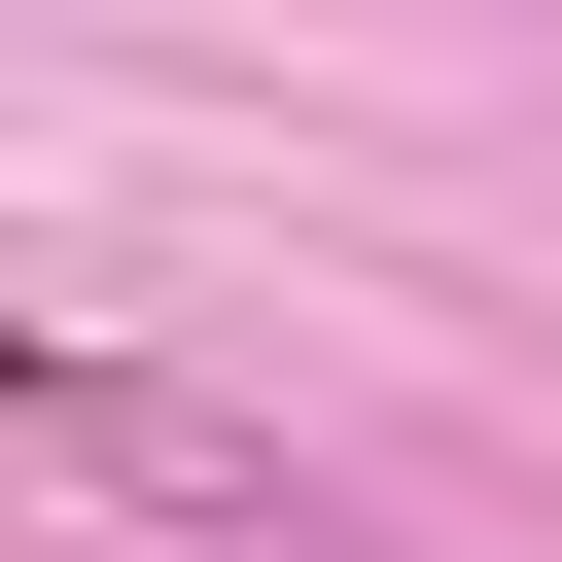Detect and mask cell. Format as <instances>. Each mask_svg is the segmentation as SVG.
I'll return each instance as SVG.
<instances>
[{"label": "cell", "mask_w": 562, "mask_h": 562, "mask_svg": "<svg viewBox=\"0 0 562 562\" xmlns=\"http://www.w3.org/2000/svg\"><path fill=\"white\" fill-rule=\"evenodd\" d=\"M0 457H35V492H140V527H316L281 386H176V351H105V316H0Z\"/></svg>", "instance_id": "6da1fadb"}]
</instances>
